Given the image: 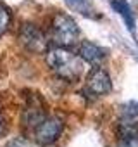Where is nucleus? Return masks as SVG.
Returning a JSON list of instances; mask_svg holds the SVG:
<instances>
[{
	"label": "nucleus",
	"mask_w": 138,
	"mask_h": 147,
	"mask_svg": "<svg viewBox=\"0 0 138 147\" xmlns=\"http://www.w3.org/2000/svg\"><path fill=\"white\" fill-rule=\"evenodd\" d=\"M47 64L52 73L64 82H78L83 75V59L66 47H52L47 50Z\"/></svg>",
	"instance_id": "f257e3e1"
},
{
	"label": "nucleus",
	"mask_w": 138,
	"mask_h": 147,
	"mask_svg": "<svg viewBox=\"0 0 138 147\" xmlns=\"http://www.w3.org/2000/svg\"><path fill=\"white\" fill-rule=\"evenodd\" d=\"M50 35H52V42L55 43V47H74L78 43L80 38V30L74 23L73 18H69L67 14H55L52 19V26H50Z\"/></svg>",
	"instance_id": "f03ea898"
},
{
	"label": "nucleus",
	"mask_w": 138,
	"mask_h": 147,
	"mask_svg": "<svg viewBox=\"0 0 138 147\" xmlns=\"http://www.w3.org/2000/svg\"><path fill=\"white\" fill-rule=\"evenodd\" d=\"M17 38L21 42V45L29 50V52H35V54H40V52H45L47 50V36L42 33V30L38 26H35L33 23H24L21 24L19 28V33H17Z\"/></svg>",
	"instance_id": "7ed1b4c3"
},
{
	"label": "nucleus",
	"mask_w": 138,
	"mask_h": 147,
	"mask_svg": "<svg viewBox=\"0 0 138 147\" xmlns=\"http://www.w3.org/2000/svg\"><path fill=\"white\" fill-rule=\"evenodd\" d=\"M62 130H64L62 119H59L55 116H47L33 130V137L38 145H50L55 140H59V137L62 135Z\"/></svg>",
	"instance_id": "20e7f679"
},
{
	"label": "nucleus",
	"mask_w": 138,
	"mask_h": 147,
	"mask_svg": "<svg viewBox=\"0 0 138 147\" xmlns=\"http://www.w3.org/2000/svg\"><path fill=\"white\" fill-rule=\"evenodd\" d=\"M86 88L97 95V97H102V95H107L111 94L112 90V82H111V76H109V73L102 67V66H95L92 71H90V75L86 78Z\"/></svg>",
	"instance_id": "39448f33"
},
{
	"label": "nucleus",
	"mask_w": 138,
	"mask_h": 147,
	"mask_svg": "<svg viewBox=\"0 0 138 147\" xmlns=\"http://www.w3.org/2000/svg\"><path fill=\"white\" fill-rule=\"evenodd\" d=\"M45 118H47V113H45V106H43L42 99L38 95L28 99L26 109L23 111V125L26 128L35 130Z\"/></svg>",
	"instance_id": "423d86ee"
},
{
	"label": "nucleus",
	"mask_w": 138,
	"mask_h": 147,
	"mask_svg": "<svg viewBox=\"0 0 138 147\" xmlns=\"http://www.w3.org/2000/svg\"><path fill=\"white\" fill-rule=\"evenodd\" d=\"M117 138L123 147H138V123L129 119H123L117 125Z\"/></svg>",
	"instance_id": "0eeeda50"
},
{
	"label": "nucleus",
	"mask_w": 138,
	"mask_h": 147,
	"mask_svg": "<svg viewBox=\"0 0 138 147\" xmlns=\"http://www.w3.org/2000/svg\"><path fill=\"white\" fill-rule=\"evenodd\" d=\"M105 55H107L105 50L100 49L98 45L92 43V42H81L80 43V57L92 66H100L104 62Z\"/></svg>",
	"instance_id": "6e6552de"
},
{
	"label": "nucleus",
	"mask_w": 138,
	"mask_h": 147,
	"mask_svg": "<svg viewBox=\"0 0 138 147\" xmlns=\"http://www.w3.org/2000/svg\"><path fill=\"white\" fill-rule=\"evenodd\" d=\"M112 7H114V11L124 19L128 30H129L131 33H135V18H133V12H131L129 4L126 2V0H112Z\"/></svg>",
	"instance_id": "1a4fd4ad"
},
{
	"label": "nucleus",
	"mask_w": 138,
	"mask_h": 147,
	"mask_svg": "<svg viewBox=\"0 0 138 147\" xmlns=\"http://www.w3.org/2000/svg\"><path fill=\"white\" fill-rule=\"evenodd\" d=\"M9 26H11V11L4 4H0V36L7 33Z\"/></svg>",
	"instance_id": "9d476101"
},
{
	"label": "nucleus",
	"mask_w": 138,
	"mask_h": 147,
	"mask_svg": "<svg viewBox=\"0 0 138 147\" xmlns=\"http://www.w3.org/2000/svg\"><path fill=\"white\" fill-rule=\"evenodd\" d=\"M123 113H124V116H128V118L138 116V100H129V102H126V104L123 106Z\"/></svg>",
	"instance_id": "9b49d317"
},
{
	"label": "nucleus",
	"mask_w": 138,
	"mask_h": 147,
	"mask_svg": "<svg viewBox=\"0 0 138 147\" xmlns=\"http://www.w3.org/2000/svg\"><path fill=\"white\" fill-rule=\"evenodd\" d=\"M66 2L71 7L78 9V11H86V2H85V0H66Z\"/></svg>",
	"instance_id": "f8f14e48"
},
{
	"label": "nucleus",
	"mask_w": 138,
	"mask_h": 147,
	"mask_svg": "<svg viewBox=\"0 0 138 147\" xmlns=\"http://www.w3.org/2000/svg\"><path fill=\"white\" fill-rule=\"evenodd\" d=\"M29 145H31V144L26 142L24 138H23V140H17V142H9V144H7V147H29Z\"/></svg>",
	"instance_id": "ddd939ff"
},
{
	"label": "nucleus",
	"mask_w": 138,
	"mask_h": 147,
	"mask_svg": "<svg viewBox=\"0 0 138 147\" xmlns=\"http://www.w3.org/2000/svg\"><path fill=\"white\" fill-rule=\"evenodd\" d=\"M4 130V118H2V113H0V133Z\"/></svg>",
	"instance_id": "4468645a"
}]
</instances>
